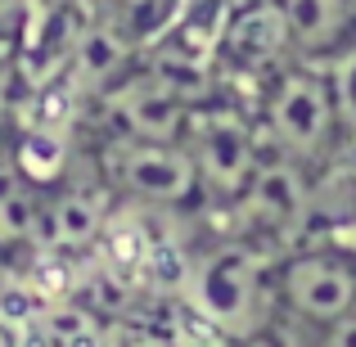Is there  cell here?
Instances as JSON below:
<instances>
[{
	"label": "cell",
	"instance_id": "cell-3",
	"mask_svg": "<svg viewBox=\"0 0 356 347\" xmlns=\"http://www.w3.org/2000/svg\"><path fill=\"white\" fill-rule=\"evenodd\" d=\"M275 298L307 330L343 321L356 312V252L343 243H312L275 261Z\"/></svg>",
	"mask_w": 356,
	"mask_h": 347
},
{
	"label": "cell",
	"instance_id": "cell-4",
	"mask_svg": "<svg viewBox=\"0 0 356 347\" xmlns=\"http://www.w3.org/2000/svg\"><path fill=\"white\" fill-rule=\"evenodd\" d=\"M257 122L230 104H199L190 122V145L194 163H199L203 194H217L221 203H235L248 181L257 176L261 158L270 154L266 136H257Z\"/></svg>",
	"mask_w": 356,
	"mask_h": 347
},
{
	"label": "cell",
	"instance_id": "cell-6",
	"mask_svg": "<svg viewBox=\"0 0 356 347\" xmlns=\"http://www.w3.org/2000/svg\"><path fill=\"white\" fill-rule=\"evenodd\" d=\"M307 167L293 163L284 154H266L257 167V176L248 181V190L235 199L243 230L248 239L266 243V239H289L302 230L307 212H312V181Z\"/></svg>",
	"mask_w": 356,
	"mask_h": 347
},
{
	"label": "cell",
	"instance_id": "cell-7",
	"mask_svg": "<svg viewBox=\"0 0 356 347\" xmlns=\"http://www.w3.org/2000/svg\"><path fill=\"white\" fill-rule=\"evenodd\" d=\"M108 104H113L127 140H185L190 122H194V108H199L181 90L167 86L163 77H154V72H145L136 81L122 77L108 90Z\"/></svg>",
	"mask_w": 356,
	"mask_h": 347
},
{
	"label": "cell",
	"instance_id": "cell-13",
	"mask_svg": "<svg viewBox=\"0 0 356 347\" xmlns=\"http://www.w3.org/2000/svg\"><path fill=\"white\" fill-rule=\"evenodd\" d=\"M316 347H356V312L325 325V330H316Z\"/></svg>",
	"mask_w": 356,
	"mask_h": 347
},
{
	"label": "cell",
	"instance_id": "cell-1",
	"mask_svg": "<svg viewBox=\"0 0 356 347\" xmlns=\"http://www.w3.org/2000/svg\"><path fill=\"white\" fill-rule=\"evenodd\" d=\"M181 298L212 334L230 343H252L266 330L275 302V257L248 234L217 239L190 257Z\"/></svg>",
	"mask_w": 356,
	"mask_h": 347
},
{
	"label": "cell",
	"instance_id": "cell-12",
	"mask_svg": "<svg viewBox=\"0 0 356 347\" xmlns=\"http://www.w3.org/2000/svg\"><path fill=\"white\" fill-rule=\"evenodd\" d=\"M32 330H36V321L9 316L5 307H0V347H32Z\"/></svg>",
	"mask_w": 356,
	"mask_h": 347
},
{
	"label": "cell",
	"instance_id": "cell-5",
	"mask_svg": "<svg viewBox=\"0 0 356 347\" xmlns=\"http://www.w3.org/2000/svg\"><path fill=\"white\" fill-rule=\"evenodd\" d=\"M108 181L140 208H190L203 199L199 163L185 140H127L108 149Z\"/></svg>",
	"mask_w": 356,
	"mask_h": 347
},
{
	"label": "cell",
	"instance_id": "cell-11",
	"mask_svg": "<svg viewBox=\"0 0 356 347\" xmlns=\"http://www.w3.org/2000/svg\"><path fill=\"white\" fill-rule=\"evenodd\" d=\"M334 90V113H339L343 145H356V45H348L343 54H334L330 63H321Z\"/></svg>",
	"mask_w": 356,
	"mask_h": 347
},
{
	"label": "cell",
	"instance_id": "cell-9",
	"mask_svg": "<svg viewBox=\"0 0 356 347\" xmlns=\"http://www.w3.org/2000/svg\"><path fill=\"white\" fill-rule=\"evenodd\" d=\"M293 59L330 63L356 45V0H275Z\"/></svg>",
	"mask_w": 356,
	"mask_h": 347
},
{
	"label": "cell",
	"instance_id": "cell-8",
	"mask_svg": "<svg viewBox=\"0 0 356 347\" xmlns=\"http://www.w3.org/2000/svg\"><path fill=\"white\" fill-rule=\"evenodd\" d=\"M217 54H221V63H230L239 72H280L284 63H293L280 5L275 0H252V5L235 9L221 23Z\"/></svg>",
	"mask_w": 356,
	"mask_h": 347
},
{
	"label": "cell",
	"instance_id": "cell-2",
	"mask_svg": "<svg viewBox=\"0 0 356 347\" xmlns=\"http://www.w3.org/2000/svg\"><path fill=\"white\" fill-rule=\"evenodd\" d=\"M257 127L266 136L270 154H284L302 163L307 172L330 163L343 149L339 113H334V90L321 63L293 59L270 77L257 108Z\"/></svg>",
	"mask_w": 356,
	"mask_h": 347
},
{
	"label": "cell",
	"instance_id": "cell-10",
	"mask_svg": "<svg viewBox=\"0 0 356 347\" xmlns=\"http://www.w3.org/2000/svg\"><path fill=\"white\" fill-rule=\"evenodd\" d=\"M108 212H113L108 194L86 190V185H63V190H54L50 199H45V208H41V239L36 243L59 248V252H86V248H95Z\"/></svg>",
	"mask_w": 356,
	"mask_h": 347
}]
</instances>
